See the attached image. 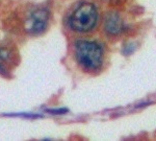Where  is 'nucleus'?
<instances>
[{
    "mask_svg": "<svg viewBox=\"0 0 156 141\" xmlns=\"http://www.w3.org/2000/svg\"><path fill=\"white\" fill-rule=\"evenodd\" d=\"M76 59L85 69L96 70L102 64V49L95 42L79 41L76 44Z\"/></svg>",
    "mask_w": 156,
    "mask_h": 141,
    "instance_id": "f257e3e1",
    "label": "nucleus"
},
{
    "mask_svg": "<svg viewBox=\"0 0 156 141\" xmlns=\"http://www.w3.org/2000/svg\"><path fill=\"white\" fill-rule=\"evenodd\" d=\"M97 20L98 13L96 7L90 3H83L73 12L69 22L73 31L87 32L94 28Z\"/></svg>",
    "mask_w": 156,
    "mask_h": 141,
    "instance_id": "f03ea898",
    "label": "nucleus"
},
{
    "mask_svg": "<svg viewBox=\"0 0 156 141\" xmlns=\"http://www.w3.org/2000/svg\"><path fill=\"white\" fill-rule=\"evenodd\" d=\"M49 20V13L46 9H37L28 20V29L34 34H39L45 31Z\"/></svg>",
    "mask_w": 156,
    "mask_h": 141,
    "instance_id": "7ed1b4c3",
    "label": "nucleus"
},
{
    "mask_svg": "<svg viewBox=\"0 0 156 141\" xmlns=\"http://www.w3.org/2000/svg\"><path fill=\"white\" fill-rule=\"evenodd\" d=\"M124 29V23L122 19L115 13H110L105 18V31L112 36L120 35Z\"/></svg>",
    "mask_w": 156,
    "mask_h": 141,
    "instance_id": "20e7f679",
    "label": "nucleus"
},
{
    "mask_svg": "<svg viewBox=\"0 0 156 141\" xmlns=\"http://www.w3.org/2000/svg\"><path fill=\"white\" fill-rule=\"evenodd\" d=\"M48 113H51V114H65V113L68 112L67 109H55V110H47Z\"/></svg>",
    "mask_w": 156,
    "mask_h": 141,
    "instance_id": "39448f33",
    "label": "nucleus"
}]
</instances>
